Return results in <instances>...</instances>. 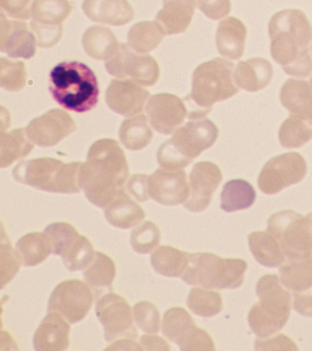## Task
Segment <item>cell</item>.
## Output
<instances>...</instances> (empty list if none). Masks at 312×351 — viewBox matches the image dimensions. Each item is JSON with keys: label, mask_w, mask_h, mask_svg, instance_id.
<instances>
[{"label": "cell", "mask_w": 312, "mask_h": 351, "mask_svg": "<svg viewBox=\"0 0 312 351\" xmlns=\"http://www.w3.org/2000/svg\"><path fill=\"white\" fill-rule=\"evenodd\" d=\"M106 69L117 79L130 80L143 86H152L160 77V67L155 59L138 53L125 43H120L116 55L106 62Z\"/></svg>", "instance_id": "cell-12"}, {"label": "cell", "mask_w": 312, "mask_h": 351, "mask_svg": "<svg viewBox=\"0 0 312 351\" xmlns=\"http://www.w3.org/2000/svg\"><path fill=\"white\" fill-rule=\"evenodd\" d=\"M182 351L215 350V343L210 335L195 326L177 343Z\"/></svg>", "instance_id": "cell-46"}, {"label": "cell", "mask_w": 312, "mask_h": 351, "mask_svg": "<svg viewBox=\"0 0 312 351\" xmlns=\"http://www.w3.org/2000/svg\"><path fill=\"white\" fill-rule=\"evenodd\" d=\"M73 10V5L69 0H34L32 18L40 24L62 26Z\"/></svg>", "instance_id": "cell-38"}, {"label": "cell", "mask_w": 312, "mask_h": 351, "mask_svg": "<svg viewBox=\"0 0 312 351\" xmlns=\"http://www.w3.org/2000/svg\"><path fill=\"white\" fill-rule=\"evenodd\" d=\"M259 301L251 307L248 323L259 339L269 337L283 328L289 320L291 296L275 274L261 277L256 284Z\"/></svg>", "instance_id": "cell-7"}, {"label": "cell", "mask_w": 312, "mask_h": 351, "mask_svg": "<svg viewBox=\"0 0 312 351\" xmlns=\"http://www.w3.org/2000/svg\"><path fill=\"white\" fill-rule=\"evenodd\" d=\"M81 162L65 164L58 159L40 158L21 161L13 169L17 182L53 193H79Z\"/></svg>", "instance_id": "cell-6"}, {"label": "cell", "mask_w": 312, "mask_h": 351, "mask_svg": "<svg viewBox=\"0 0 312 351\" xmlns=\"http://www.w3.org/2000/svg\"><path fill=\"white\" fill-rule=\"evenodd\" d=\"M71 326L58 312H48L35 331L34 350L37 351H64L69 348Z\"/></svg>", "instance_id": "cell-21"}, {"label": "cell", "mask_w": 312, "mask_h": 351, "mask_svg": "<svg viewBox=\"0 0 312 351\" xmlns=\"http://www.w3.org/2000/svg\"><path fill=\"white\" fill-rule=\"evenodd\" d=\"M2 230H3V233H2L1 237V270L2 269H4V270L2 271L1 274V285L2 287H4L18 274L21 262L17 252L12 249L9 239L5 235L4 228H2Z\"/></svg>", "instance_id": "cell-45"}, {"label": "cell", "mask_w": 312, "mask_h": 351, "mask_svg": "<svg viewBox=\"0 0 312 351\" xmlns=\"http://www.w3.org/2000/svg\"><path fill=\"white\" fill-rule=\"evenodd\" d=\"M293 293V307L304 317H312V287Z\"/></svg>", "instance_id": "cell-52"}, {"label": "cell", "mask_w": 312, "mask_h": 351, "mask_svg": "<svg viewBox=\"0 0 312 351\" xmlns=\"http://www.w3.org/2000/svg\"><path fill=\"white\" fill-rule=\"evenodd\" d=\"M146 112L152 128L163 134L175 133L188 117L184 101L171 93L152 96L147 101Z\"/></svg>", "instance_id": "cell-16"}, {"label": "cell", "mask_w": 312, "mask_h": 351, "mask_svg": "<svg viewBox=\"0 0 312 351\" xmlns=\"http://www.w3.org/2000/svg\"><path fill=\"white\" fill-rule=\"evenodd\" d=\"M149 123L147 117L142 114L123 121L119 129V139L125 148L139 151L150 144L153 133Z\"/></svg>", "instance_id": "cell-35"}, {"label": "cell", "mask_w": 312, "mask_h": 351, "mask_svg": "<svg viewBox=\"0 0 312 351\" xmlns=\"http://www.w3.org/2000/svg\"><path fill=\"white\" fill-rule=\"evenodd\" d=\"M279 141L285 148H298L312 138V119L290 114L278 131Z\"/></svg>", "instance_id": "cell-37"}, {"label": "cell", "mask_w": 312, "mask_h": 351, "mask_svg": "<svg viewBox=\"0 0 312 351\" xmlns=\"http://www.w3.org/2000/svg\"><path fill=\"white\" fill-rule=\"evenodd\" d=\"M246 27L237 18H228L220 22L216 32V46L221 56L238 60L245 51Z\"/></svg>", "instance_id": "cell-25"}, {"label": "cell", "mask_w": 312, "mask_h": 351, "mask_svg": "<svg viewBox=\"0 0 312 351\" xmlns=\"http://www.w3.org/2000/svg\"><path fill=\"white\" fill-rule=\"evenodd\" d=\"M82 8L91 21L110 26H124L134 18L128 0H84Z\"/></svg>", "instance_id": "cell-22"}, {"label": "cell", "mask_w": 312, "mask_h": 351, "mask_svg": "<svg viewBox=\"0 0 312 351\" xmlns=\"http://www.w3.org/2000/svg\"><path fill=\"white\" fill-rule=\"evenodd\" d=\"M76 129L75 120L61 109L46 112L34 118L26 128L27 136L34 144L42 147L56 145Z\"/></svg>", "instance_id": "cell-15"}, {"label": "cell", "mask_w": 312, "mask_h": 351, "mask_svg": "<svg viewBox=\"0 0 312 351\" xmlns=\"http://www.w3.org/2000/svg\"><path fill=\"white\" fill-rule=\"evenodd\" d=\"M282 106L290 114L312 119V77L309 81L289 79L280 90Z\"/></svg>", "instance_id": "cell-26"}, {"label": "cell", "mask_w": 312, "mask_h": 351, "mask_svg": "<svg viewBox=\"0 0 312 351\" xmlns=\"http://www.w3.org/2000/svg\"><path fill=\"white\" fill-rule=\"evenodd\" d=\"M248 263L243 259L221 258L211 252L190 254L182 280L207 289H235L243 285Z\"/></svg>", "instance_id": "cell-8"}, {"label": "cell", "mask_w": 312, "mask_h": 351, "mask_svg": "<svg viewBox=\"0 0 312 351\" xmlns=\"http://www.w3.org/2000/svg\"><path fill=\"white\" fill-rule=\"evenodd\" d=\"M32 0H0L1 14L8 18L27 21L32 18Z\"/></svg>", "instance_id": "cell-48"}, {"label": "cell", "mask_w": 312, "mask_h": 351, "mask_svg": "<svg viewBox=\"0 0 312 351\" xmlns=\"http://www.w3.org/2000/svg\"><path fill=\"white\" fill-rule=\"evenodd\" d=\"M16 252L21 265L27 267L40 265L51 254L50 238L45 232L28 233L17 241Z\"/></svg>", "instance_id": "cell-33"}, {"label": "cell", "mask_w": 312, "mask_h": 351, "mask_svg": "<svg viewBox=\"0 0 312 351\" xmlns=\"http://www.w3.org/2000/svg\"><path fill=\"white\" fill-rule=\"evenodd\" d=\"M145 216L146 214L143 208L130 199L125 189L105 208L106 221L112 226L120 229H130L136 226L143 221Z\"/></svg>", "instance_id": "cell-28"}, {"label": "cell", "mask_w": 312, "mask_h": 351, "mask_svg": "<svg viewBox=\"0 0 312 351\" xmlns=\"http://www.w3.org/2000/svg\"><path fill=\"white\" fill-rule=\"evenodd\" d=\"M149 196L165 206L184 203L190 193L187 175L183 169L160 167L149 176Z\"/></svg>", "instance_id": "cell-18"}, {"label": "cell", "mask_w": 312, "mask_h": 351, "mask_svg": "<svg viewBox=\"0 0 312 351\" xmlns=\"http://www.w3.org/2000/svg\"><path fill=\"white\" fill-rule=\"evenodd\" d=\"M149 90L130 80H112L106 92V101L109 108L124 117L141 114L149 99Z\"/></svg>", "instance_id": "cell-19"}, {"label": "cell", "mask_w": 312, "mask_h": 351, "mask_svg": "<svg viewBox=\"0 0 312 351\" xmlns=\"http://www.w3.org/2000/svg\"><path fill=\"white\" fill-rule=\"evenodd\" d=\"M248 244L254 259L262 265L274 268L284 263L285 254L280 244L267 230L250 233Z\"/></svg>", "instance_id": "cell-31"}, {"label": "cell", "mask_w": 312, "mask_h": 351, "mask_svg": "<svg viewBox=\"0 0 312 351\" xmlns=\"http://www.w3.org/2000/svg\"><path fill=\"white\" fill-rule=\"evenodd\" d=\"M234 69V63L219 58L196 68L191 95L185 98L189 119L206 117L213 104L237 95L239 89L235 84Z\"/></svg>", "instance_id": "cell-3"}, {"label": "cell", "mask_w": 312, "mask_h": 351, "mask_svg": "<svg viewBox=\"0 0 312 351\" xmlns=\"http://www.w3.org/2000/svg\"><path fill=\"white\" fill-rule=\"evenodd\" d=\"M190 254L171 246L163 245L152 252L150 262L153 269L161 276L182 277L187 268Z\"/></svg>", "instance_id": "cell-34"}, {"label": "cell", "mask_w": 312, "mask_h": 351, "mask_svg": "<svg viewBox=\"0 0 312 351\" xmlns=\"http://www.w3.org/2000/svg\"><path fill=\"white\" fill-rule=\"evenodd\" d=\"M267 230L280 244L285 258L312 254V213L279 211L268 219Z\"/></svg>", "instance_id": "cell-9"}, {"label": "cell", "mask_w": 312, "mask_h": 351, "mask_svg": "<svg viewBox=\"0 0 312 351\" xmlns=\"http://www.w3.org/2000/svg\"><path fill=\"white\" fill-rule=\"evenodd\" d=\"M223 180L221 169L217 165L209 161L198 162L190 173V193L183 203L185 208L193 213L206 210L212 202L213 192Z\"/></svg>", "instance_id": "cell-17"}, {"label": "cell", "mask_w": 312, "mask_h": 351, "mask_svg": "<svg viewBox=\"0 0 312 351\" xmlns=\"http://www.w3.org/2000/svg\"><path fill=\"white\" fill-rule=\"evenodd\" d=\"M254 186L245 180H232L226 183L221 193V208L226 213L245 210L256 202Z\"/></svg>", "instance_id": "cell-36"}, {"label": "cell", "mask_w": 312, "mask_h": 351, "mask_svg": "<svg viewBox=\"0 0 312 351\" xmlns=\"http://www.w3.org/2000/svg\"><path fill=\"white\" fill-rule=\"evenodd\" d=\"M34 149V144L27 136L26 128L10 132L1 131L0 134V167L12 166L19 159L26 158Z\"/></svg>", "instance_id": "cell-32"}, {"label": "cell", "mask_w": 312, "mask_h": 351, "mask_svg": "<svg viewBox=\"0 0 312 351\" xmlns=\"http://www.w3.org/2000/svg\"><path fill=\"white\" fill-rule=\"evenodd\" d=\"M196 326L195 321L185 309L176 306L164 314L161 330L171 342H179Z\"/></svg>", "instance_id": "cell-41"}, {"label": "cell", "mask_w": 312, "mask_h": 351, "mask_svg": "<svg viewBox=\"0 0 312 351\" xmlns=\"http://www.w3.org/2000/svg\"><path fill=\"white\" fill-rule=\"evenodd\" d=\"M94 298L86 282L78 279L67 280L57 285L51 292L48 312H58L70 324L78 323L91 310Z\"/></svg>", "instance_id": "cell-13"}, {"label": "cell", "mask_w": 312, "mask_h": 351, "mask_svg": "<svg viewBox=\"0 0 312 351\" xmlns=\"http://www.w3.org/2000/svg\"><path fill=\"white\" fill-rule=\"evenodd\" d=\"M50 92L64 109L86 112L94 109L99 97V86L94 71L79 62H62L50 73Z\"/></svg>", "instance_id": "cell-4"}, {"label": "cell", "mask_w": 312, "mask_h": 351, "mask_svg": "<svg viewBox=\"0 0 312 351\" xmlns=\"http://www.w3.org/2000/svg\"><path fill=\"white\" fill-rule=\"evenodd\" d=\"M164 35L163 29L156 22H139L128 32V44L138 53L146 54L160 45Z\"/></svg>", "instance_id": "cell-39"}, {"label": "cell", "mask_w": 312, "mask_h": 351, "mask_svg": "<svg viewBox=\"0 0 312 351\" xmlns=\"http://www.w3.org/2000/svg\"><path fill=\"white\" fill-rule=\"evenodd\" d=\"M204 15L213 21L226 18L231 11V0H196Z\"/></svg>", "instance_id": "cell-49"}, {"label": "cell", "mask_w": 312, "mask_h": 351, "mask_svg": "<svg viewBox=\"0 0 312 351\" xmlns=\"http://www.w3.org/2000/svg\"><path fill=\"white\" fill-rule=\"evenodd\" d=\"M149 176L135 174L131 176L125 183V191L135 197L139 202H144L150 199L149 188Z\"/></svg>", "instance_id": "cell-50"}, {"label": "cell", "mask_w": 312, "mask_h": 351, "mask_svg": "<svg viewBox=\"0 0 312 351\" xmlns=\"http://www.w3.org/2000/svg\"><path fill=\"white\" fill-rule=\"evenodd\" d=\"M141 346L143 350L169 351L171 347L163 337L154 335H143L141 337Z\"/></svg>", "instance_id": "cell-53"}, {"label": "cell", "mask_w": 312, "mask_h": 351, "mask_svg": "<svg viewBox=\"0 0 312 351\" xmlns=\"http://www.w3.org/2000/svg\"><path fill=\"white\" fill-rule=\"evenodd\" d=\"M307 170L306 160L300 154H282L265 164L257 183L263 193H278L287 186L300 182L305 178Z\"/></svg>", "instance_id": "cell-14"}, {"label": "cell", "mask_w": 312, "mask_h": 351, "mask_svg": "<svg viewBox=\"0 0 312 351\" xmlns=\"http://www.w3.org/2000/svg\"><path fill=\"white\" fill-rule=\"evenodd\" d=\"M273 67L268 60L254 58L238 63L235 71V82L237 86L248 92L264 89L273 78Z\"/></svg>", "instance_id": "cell-24"}, {"label": "cell", "mask_w": 312, "mask_h": 351, "mask_svg": "<svg viewBox=\"0 0 312 351\" xmlns=\"http://www.w3.org/2000/svg\"><path fill=\"white\" fill-rule=\"evenodd\" d=\"M130 176L124 151L116 140H97L81 167V188L92 204L106 208L122 191Z\"/></svg>", "instance_id": "cell-1"}, {"label": "cell", "mask_w": 312, "mask_h": 351, "mask_svg": "<svg viewBox=\"0 0 312 351\" xmlns=\"http://www.w3.org/2000/svg\"><path fill=\"white\" fill-rule=\"evenodd\" d=\"M106 350H143V348H142L141 344H138V343L135 341V339H117V341L113 343L111 346H108Z\"/></svg>", "instance_id": "cell-54"}, {"label": "cell", "mask_w": 312, "mask_h": 351, "mask_svg": "<svg viewBox=\"0 0 312 351\" xmlns=\"http://www.w3.org/2000/svg\"><path fill=\"white\" fill-rule=\"evenodd\" d=\"M187 306L200 317H211L223 309V299L217 291L204 287H193L189 293Z\"/></svg>", "instance_id": "cell-40"}, {"label": "cell", "mask_w": 312, "mask_h": 351, "mask_svg": "<svg viewBox=\"0 0 312 351\" xmlns=\"http://www.w3.org/2000/svg\"><path fill=\"white\" fill-rule=\"evenodd\" d=\"M218 136L219 129L212 121L206 118L190 119L158 148V163L165 169H184L212 147Z\"/></svg>", "instance_id": "cell-5"}, {"label": "cell", "mask_w": 312, "mask_h": 351, "mask_svg": "<svg viewBox=\"0 0 312 351\" xmlns=\"http://www.w3.org/2000/svg\"><path fill=\"white\" fill-rule=\"evenodd\" d=\"M45 232L50 238L51 252L62 258L67 270H84L94 260L95 252L91 241L73 225L54 222L45 228Z\"/></svg>", "instance_id": "cell-10"}, {"label": "cell", "mask_w": 312, "mask_h": 351, "mask_svg": "<svg viewBox=\"0 0 312 351\" xmlns=\"http://www.w3.org/2000/svg\"><path fill=\"white\" fill-rule=\"evenodd\" d=\"M27 71L25 63L2 57L0 59V85L9 92H19L25 87Z\"/></svg>", "instance_id": "cell-42"}, {"label": "cell", "mask_w": 312, "mask_h": 351, "mask_svg": "<svg viewBox=\"0 0 312 351\" xmlns=\"http://www.w3.org/2000/svg\"><path fill=\"white\" fill-rule=\"evenodd\" d=\"M31 27L36 37L37 45L40 48H51L61 40L62 25V26H49V25L40 24L32 21Z\"/></svg>", "instance_id": "cell-47"}, {"label": "cell", "mask_w": 312, "mask_h": 351, "mask_svg": "<svg viewBox=\"0 0 312 351\" xmlns=\"http://www.w3.org/2000/svg\"><path fill=\"white\" fill-rule=\"evenodd\" d=\"M297 350L298 347L291 339L285 336V335H278L273 339L263 340V339H257L256 340V350Z\"/></svg>", "instance_id": "cell-51"}, {"label": "cell", "mask_w": 312, "mask_h": 351, "mask_svg": "<svg viewBox=\"0 0 312 351\" xmlns=\"http://www.w3.org/2000/svg\"><path fill=\"white\" fill-rule=\"evenodd\" d=\"M195 0H163V10L156 16V23L165 35L184 32L193 21Z\"/></svg>", "instance_id": "cell-23"}, {"label": "cell", "mask_w": 312, "mask_h": 351, "mask_svg": "<svg viewBox=\"0 0 312 351\" xmlns=\"http://www.w3.org/2000/svg\"><path fill=\"white\" fill-rule=\"evenodd\" d=\"M134 319L142 331L157 334L160 329V312L152 302L141 301L133 307Z\"/></svg>", "instance_id": "cell-44"}, {"label": "cell", "mask_w": 312, "mask_h": 351, "mask_svg": "<svg viewBox=\"0 0 312 351\" xmlns=\"http://www.w3.org/2000/svg\"><path fill=\"white\" fill-rule=\"evenodd\" d=\"M160 230L152 221H145L130 233V245L141 254L152 252L160 243Z\"/></svg>", "instance_id": "cell-43"}, {"label": "cell", "mask_w": 312, "mask_h": 351, "mask_svg": "<svg viewBox=\"0 0 312 351\" xmlns=\"http://www.w3.org/2000/svg\"><path fill=\"white\" fill-rule=\"evenodd\" d=\"M279 276L282 285L291 293L308 289L312 287V254L285 258Z\"/></svg>", "instance_id": "cell-27"}, {"label": "cell", "mask_w": 312, "mask_h": 351, "mask_svg": "<svg viewBox=\"0 0 312 351\" xmlns=\"http://www.w3.org/2000/svg\"><path fill=\"white\" fill-rule=\"evenodd\" d=\"M117 268L113 260L103 252H95L94 260L84 271V282L91 288L95 298L109 293L116 278Z\"/></svg>", "instance_id": "cell-29"}, {"label": "cell", "mask_w": 312, "mask_h": 351, "mask_svg": "<svg viewBox=\"0 0 312 351\" xmlns=\"http://www.w3.org/2000/svg\"><path fill=\"white\" fill-rule=\"evenodd\" d=\"M84 51L98 60L112 59L119 51L120 43L108 27L93 26L86 30L82 38Z\"/></svg>", "instance_id": "cell-30"}, {"label": "cell", "mask_w": 312, "mask_h": 351, "mask_svg": "<svg viewBox=\"0 0 312 351\" xmlns=\"http://www.w3.org/2000/svg\"><path fill=\"white\" fill-rule=\"evenodd\" d=\"M270 51L289 75L306 78L312 73V27L302 11L286 10L270 19Z\"/></svg>", "instance_id": "cell-2"}, {"label": "cell", "mask_w": 312, "mask_h": 351, "mask_svg": "<svg viewBox=\"0 0 312 351\" xmlns=\"http://www.w3.org/2000/svg\"><path fill=\"white\" fill-rule=\"evenodd\" d=\"M0 21V49L12 58L31 59L36 52L34 33L25 22L10 21L1 14Z\"/></svg>", "instance_id": "cell-20"}, {"label": "cell", "mask_w": 312, "mask_h": 351, "mask_svg": "<svg viewBox=\"0 0 312 351\" xmlns=\"http://www.w3.org/2000/svg\"><path fill=\"white\" fill-rule=\"evenodd\" d=\"M95 314L103 326L106 341L138 337L132 309L122 296L112 292L101 296L97 299Z\"/></svg>", "instance_id": "cell-11"}]
</instances>
